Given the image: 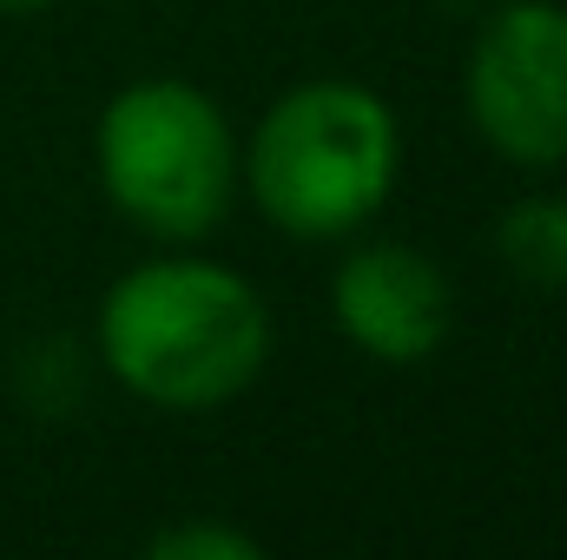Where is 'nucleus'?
Segmentation results:
<instances>
[{
    "mask_svg": "<svg viewBox=\"0 0 567 560\" xmlns=\"http://www.w3.org/2000/svg\"><path fill=\"white\" fill-rule=\"evenodd\" d=\"M502 265L535 290H567V198H522L495 225Z\"/></svg>",
    "mask_w": 567,
    "mask_h": 560,
    "instance_id": "nucleus-6",
    "label": "nucleus"
},
{
    "mask_svg": "<svg viewBox=\"0 0 567 560\" xmlns=\"http://www.w3.org/2000/svg\"><path fill=\"white\" fill-rule=\"evenodd\" d=\"M468 120L515 165L567 158V7L515 0L488 13L468 53Z\"/></svg>",
    "mask_w": 567,
    "mask_h": 560,
    "instance_id": "nucleus-4",
    "label": "nucleus"
},
{
    "mask_svg": "<svg viewBox=\"0 0 567 560\" xmlns=\"http://www.w3.org/2000/svg\"><path fill=\"white\" fill-rule=\"evenodd\" d=\"M100 356L152 409H218L271 356V310L251 283L205 258H158L106 290Z\"/></svg>",
    "mask_w": 567,
    "mask_h": 560,
    "instance_id": "nucleus-1",
    "label": "nucleus"
},
{
    "mask_svg": "<svg viewBox=\"0 0 567 560\" xmlns=\"http://www.w3.org/2000/svg\"><path fill=\"white\" fill-rule=\"evenodd\" d=\"M33 7H53V0H0V13H33Z\"/></svg>",
    "mask_w": 567,
    "mask_h": 560,
    "instance_id": "nucleus-8",
    "label": "nucleus"
},
{
    "mask_svg": "<svg viewBox=\"0 0 567 560\" xmlns=\"http://www.w3.org/2000/svg\"><path fill=\"white\" fill-rule=\"evenodd\" d=\"M100 185L145 238H212L238 191V145L225 113L185 80L126 86L100 113Z\"/></svg>",
    "mask_w": 567,
    "mask_h": 560,
    "instance_id": "nucleus-3",
    "label": "nucleus"
},
{
    "mask_svg": "<svg viewBox=\"0 0 567 560\" xmlns=\"http://www.w3.org/2000/svg\"><path fill=\"white\" fill-rule=\"evenodd\" d=\"M158 560H251L258 541H245L238 528H172L152 541Z\"/></svg>",
    "mask_w": 567,
    "mask_h": 560,
    "instance_id": "nucleus-7",
    "label": "nucleus"
},
{
    "mask_svg": "<svg viewBox=\"0 0 567 560\" xmlns=\"http://www.w3.org/2000/svg\"><path fill=\"white\" fill-rule=\"evenodd\" d=\"M343 336L377 363H423L449 336V278L416 245H357L330 283Z\"/></svg>",
    "mask_w": 567,
    "mask_h": 560,
    "instance_id": "nucleus-5",
    "label": "nucleus"
},
{
    "mask_svg": "<svg viewBox=\"0 0 567 560\" xmlns=\"http://www.w3.org/2000/svg\"><path fill=\"white\" fill-rule=\"evenodd\" d=\"M396 113L357 80H303L258 120L245 145V185L290 238H350L396 185Z\"/></svg>",
    "mask_w": 567,
    "mask_h": 560,
    "instance_id": "nucleus-2",
    "label": "nucleus"
}]
</instances>
